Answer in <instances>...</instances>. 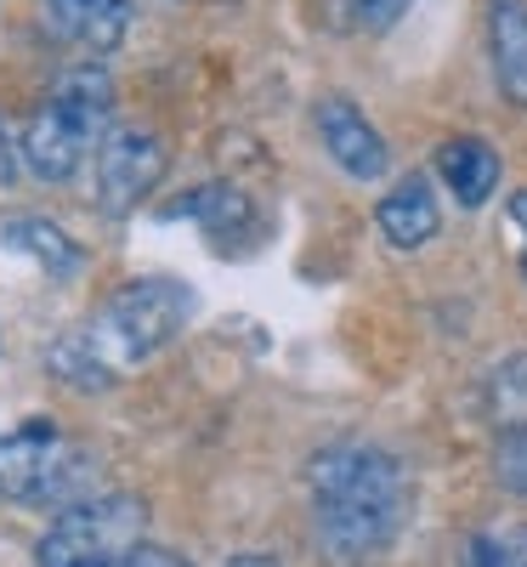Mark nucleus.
I'll return each instance as SVG.
<instances>
[{
    "mask_svg": "<svg viewBox=\"0 0 527 567\" xmlns=\"http://www.w3.org/2000/svg\"><path fill=\"white\" fill-rule=\"evenodd\" d=\"M312 539L334 567H369L392 550L409 523V465L369 437H341L312 454Z\"/></svg>",
    "mask_w": 527,
    "mask_h": 567,
    "instance_id": "1",
    "label": "nucleus"
},
{
    "mask_svg": "<svg viewBox=\"0 0 527 567\" xmlns=\"http://www.w3.org/2000/svg\"><path fill=\"white\" fill-rule=\"evenodd\" d=\"M194 318V290L176 278H131L125 290H114L85 323H74L69 336L52 341L45 369L74 392H108L120 386L131 369H142L154 352H165L182 323Z\"/></svg>",
    "mask_w": 527,
    "mask_h": 567,
    "instance_id": "2",
    "label": "nucleus"
},
{
    "mask_svg": "<svg viewBox=\"0 0 527 567\" xmlns=\"http://www.w3.org/2000/svg\"><path fill=\"white\" fill-rule=\"evenodd\" d=\"M108 114H114V80L103 63H80V69H63L45 109H34L18 154L29 165V176L40 182H69L91 148H103L108 136Z\"/></svg>",
    "mask_w": 527,
    "mask_h": 567,
    "instance_id": "3",
    "label": "nucleus"
},
{
    "mask_svg": "<svg viewBox=\"0 0 527 567\" xmlns=\"http://www.w3.org/2000/svg\"><path fill=\"white\" fill-rule=\"evenodd\" d=\"M97 460L85 443H74L58 420H23L12 432H0V499L29 505V511H69L74 499L97 494Z\"/></svg>",
    "mask_w": 527,
    "mask_h": 567,
    "instance_id": "4",
    "label": "nucleus"
},
{
    "mask_svg": "<svg viewBox=\"0 0 527 567\" xmlns=\"http://www.w3.org/2000/svg\"><path fill=\"white\" fill-rule=\"evenodd\" d=\"M148 528V505L136 494H85L52 516L34 545V567H125Z\"/></svg>",
    "mask_w": 527,
    "mask_h": 567,
    "instance_id": "5",
    "label": "nucleus"
},
{
    "mask_svg": "<svg viewBox=\"0 0 527 567\" xmlns=\"http://www.w3.org/2000/svg\"><path fill=\"white\" fill-rule=\"evenodd\" d=\"M165 171H170V154L154 131H142V125L108 131L97 148V205L108 216H131L165 182Z\"/></svg>",
    "mask_w": 527,
    "mask_h": 567,
    "instance_id": "6",
    "label": "nucleus"
},
{
    "mask_svg": "<svg viewBox=\"0 0 527 567\" xmlns=\"http://www.w3.org/2000/svg\"><path fill=\"white\" fill-rule=\"evenodd\" d=\"M312 125H318V142H323V154L341 165L352 182H380L392 171V148H386V136L374 131V120L352 103V97H318L312 109Z\"/></svg>",
    "mask_w": 527,
    "mask_h": 567,
    "instance_id": "7",
    "label": "nucleus"
},
{
    "mask_svg": "<svg viewBox=\"0 0 527 567\" xmlns=\"http://www.w3.org/2000/svg\"><path fill=\"white\" fill-rule=\"evenodd\" d=\"M40 18L58 40L103 58V52H120L125 45V34L136 23V7L131 0H40Z\"/></svg>",
    "mask_w": 527,
    "mask_h": 567,
    "instance_id": "8",
    "label": "nucleus"
},
{
    "mask_svg": "<svg viewBox=\"0 0 527 567\" xmlns=\"http://www.w3.org/2000/svg\"><path fill=\"white\" fill-rule=\"evenodd\" d=\"M374 227H380V239H386L392 250H425L431 239H437V227H443V210H437L431 182L420 171L403 176L392 194L374 205Z\"/></svg>",
    "mask_w": 527,
    "mask_h": 567,
    "instance_id": "9",
    "label": "nucleus"
},
{
    "mask_svg": "<svg viewBox=\"0 0 527 567\" xmlns=\"http://www.w3.org/2000/svg\"><path fill=\"white\" fill-rule=\"evenodd\" d=\"M488 23V63L499 97L527 109V0H483Z\"/></svg>",
    "mask_w": 527,
    "mask_h": 567,
    "instance_id": "10",
    "label": "nucleus"
},
{
    "mask_svg": "<svg viewBox=\"0 0 527 567\" xmlns=\"http://www.w3.org/2000/svg\"><path fill=\"white\" fill-rule=\"evenodd\" d=\"M437 176L465 210H483L494 199V187H499V154L483 136H448L437 148Z\"/></svg>",
    "mask_w": 527,
    "mask_h": 567,
    "instance_id": "11",
    "label": "nucleus"
},
{
    "mask_svg": "<svg viewBox=\"0 0 527 567\" xmlns=\"http://www.w3.org/2000/svg\"><path fill=\"white\" fill-rule=\"evenodd\" d=\"M170 216H187V221H199L216 245L227 239H245V233H256V205L238 194V187L227 182H210V187H194L182 205H170Z\"/></svg>",
    "mask_w": 527,
    "mask_h": 567,
    "instance_id": "12",
    "label": "nucleus"
},
{
    "mask_svg": "<svg viewBox=\"0 0 527 567\" xmlns=\"http://www.w3.org/2000/svg\"><path fill=\"white\" fill-rule=\"evenodd\" d=\"M0 239H7L12 250H23V256H34L52 278H74V272H80L74 239H69L58 221H45V216H12L7 227H0Z\"/></svg>",
    "mask_w": 527,
    "mask_h": 567,
    "instance_id": "13",
    "label": "nucleus"
},
{
    "mask_svg": "<svg viewBox=\"0 0 527 567\" xmlns=\"http://www.w3.org/2000/svg\"><path fill=\"white\" fill-rule=\"evenodd\" d=\"M459 567H527V523L476 528L459 545Z\"/></svg>",
    "mask_w": 527,
    "mask_h": 567,
    "instance_id": "14",
    "label": "nucleus"
},
{
    "mask_svg": "<svg viewBox=\"0 0 527 567\" xmlns=\"http://www.w3.org/2000/svg\"><path fill=\"white\" fill-rule=\"evenodd\" d=\"M414 0H323V23L341 34H386Z\"/></svg>",
    "mask_w": 527,
    "mask_h": 567,
    "instance_id": "15",
    "label": "nucleus"
},
{
    "mask_svg": "<svg viewBox=\"0 0 527 567\" xmlns=\"http://www.w3.org/2000/svg\"><path fill=\"white\" fill-rule=\"evenodd\" d=\"M494 483L510 499H527V420L505 425L499 443H494Z\"/></svg>",
    "mask_w": 527,
    "mask_h": 567,
    "instance_id": "16",
    "label": "nucleus"
},
{
    "mask_svg": "<svg viewBox=\"0 0 527 567\" xmlns=\"http://www.w3.org/2000/svg\"><path fill=\"white\" fill-rule=\"evenodd\" d=\"M505 221L521 233V250H516V261H521V278H527V187H516V194L505 199Z\"/></svg>",
    "mask_w": 527,
    "mask_h": 567,
    "instance_id": "17",
    "label": "nucleus"
},
{
    "mask_svg": "<svg viewBox=\"0 0 527 567\" xmlns=\"http://www.w3.org/2000/svg\"><path fill=\"white\" fill-rule=\"evenodd\" d=\"M125 567H194L187 556H176V550H165V545H142Z\"/></svg>",
    "mask_w": 527,
    "mask_h": 567,
    "instance_id": "18",
    "label": "nucleus"
},
{
    "mask_svg": "<svg viewBox=\"0 0 527 567\" xmlns=\"http://www.w3.org/2000/svg\"><path fill=\"white\" fill-rule=\"evenodd\" d=\"M18 148H12V136H7V120H0V182H12V171H18Z\"/></svg>",
    "mask_w": 527,
    "mask_h": 567,
    "instance_id": "19",
    "label": "nucleus"
},
{
    "mask_svg": "<svg viewBox=\"0 0 527 567\" xmlns=\"http://www.w3.org/2000/svg\"><path fill=\"white\" fill-rule=\"evenodd\" d=\"M227 567H283V561H278L272 550H238V556H232Z\"/></svg>",
    "mask_w": 527,
    "mask_h": 567,
    "instance_id": "20",
    "label": "nucleus"
}]
</instances>
